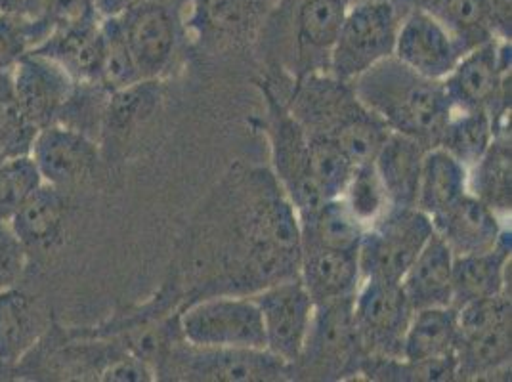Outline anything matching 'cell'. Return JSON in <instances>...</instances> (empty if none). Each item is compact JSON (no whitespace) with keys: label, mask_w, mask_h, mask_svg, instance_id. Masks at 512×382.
<instances>
[{"label":"cell","mask_w":512,"mask_h":382,"mask_svg":"<svg viewBox=\"0 0 512 382\" xmlns=\"http://www.w3.org/2000/svg\"><path fill=\"white\" fill-rule=\"evenodd\" d=\"M12 83L14 104L39 130L56 123L75 86L62 65L31 50L12 67Z\"/></svg>","instance_id":"14"},{"label":"cell","mask_w":512,"mask_h":382,"mask_svg":"<svg viewBox=\"0 0 512 382\" xmlns=\"http://www.w3.org/2000/svg\"><path fill=\"white\" fill-rule=\"evenodd\" d=\"M157 381H293V367L266 348H207L174 340L155 365Z\"/></svg>","instance_id":"2"},{"label":"cell","mask_w":512,"mask_h":382,"mask_svg":"<svg viewBox=\"0 0 512 382\" xmlns=\"http://www.w3.org/2000/svg\"><path fill=\"white\" fill-rule=\"evenodd\" d=\"M511 232L505 230L497 245L474 255L453 256V306L476 298L507 293V268L511 264Z\"/></svg>","instance_id":"20"},{"label":"cell","mask_w":512,"mask_h":382,"mask_svg":"<svg viewBox=\"0 0 512 382\" xmlns=\"http://www.w3.org/2000/svg\"><path fill=\"white\" fill-rule=\"evenodd\" d=\"M467 191L469 169L440 146L427 149L419 178L417 209L432 218L459 201Z\"/></svg>","instance_id":"25"},{"label":"cell","mask_w":512,"mask_h":382,"mask_svg":"<svg viewBox=\"0 0 512 382\" xmlns=\"http://www.w3.org/2000/svg\"><path fill=\"white\" fill-rule=\"evenodd\" d=\"M394 56L419 75L444 81L461 60V50L448 27L425 6L402 12Z\"/></svg>","instance_id":"12"},{"label":"cell","mask_w":512,"mask_h":382,"mask_svg":"<svg viewBox=\"0 0 512 382\" xmlns=\"http://www.w3.org/2000/svg\"><path fill=\"white\" fill-rule=\"evenodd\" d=\"M413 306L402 283L363 279L354 295V325L369 358H402Z\"/></svg>","instance_id":"10"},{"label":"cell","mask_w":512,"mask_h":382,"mask_svg":"<svg viewBox=\"0 0 512 382\" xmlns=\"http://www.w3.org/2000/svg\"><path fill=\"white\" fill-rule=\"evenodd\" d=\"M161 98L159 79L140 81L136 85L109 92L100 138L104 142H121L142 127L155 111Z\"/></svg>","instance_id":"27"},{"label":"cell","mask_w":512,"mask_h":382,"mask_svg":"<svg viewBox=\"0 0 512 382\" xmlns=\"http://www.w3.org/2000/svg\"><path fill=\"white\" fill-rule=\"evenodd\" d=\"M132 60L144 81L159 79L176 48V22L161 0H142L117 16Z\"/></svg>","instance_id":"13"},{"label":"cell","mask_w":512,"mask_h":382,"mask_svg":"<svg viewBox=\"0 0 512 382\" xmlns=\"http://www.w3.org/2000/svg\"><path fill=\"white\" fill-rule=\"evenodd\" d=\"M31 157L44 184L65 191L79 186L94 172L100 161V144L79 130L54 123L39 130Z\"/></svg>","instance_id":"15"},{"label":"cell","mask_w":512,"mask_h":382,"mask_svg":"<svg viewBox=\"0 0 512 382\" xmlns=\"http://www.w3.org/2000/svg\"><path fill=\"white\" fill-rule=\"evenodd\" d=\"M16 373H18V367L0 363V381H8V379H12V375H16Z\"/></svg>","instance_id":"42"},{"label":"cell","mask_w":512,"mask_h":382,"mask_svg":"<svg viewBox=\"0 0 512 382\" xmlns=\"http://www.w3.org/2000/svg\"><path fill=\"white\" fill-rule=\"evenodd\" d=\"M268 100V138L272 151V174L285 191L287 199L302 216L318 211L327 201L320 184L314 178L310 167L308 138L295 117L287 111V106L266 88Z\"/></svg>","instance_id":"9"},{"label":"cell","mask_w":512,"mask_h":382,"mask_svg":"<svg viewBox=\"0 0 512 382\" xmlns=\"http://www.w3.org/2000/svg\"><path fill=\"white\" fill-rule=\"evenodd\" d=\"M469 191L495 213H511V136H495L486 155L470 167Z\"/></svg>","instance_id":"29"},{"label":"cell","mask_w":512,"mask_h":382,"mask_svg":"<svg viewBox=\"0 0 512 382\" xmlns=\"http://www.w3.org/2000/svg\"><path fill=\"white\" fill-rule=\"evenodd\" d=\"M365 358L354 325V297L318 304L293 379L342 381L360 375Z\"/></svg>","instance_id":"4"},{"label":"cell","mask_w":512,"mask_h":382,"mask_svg":"<svg viewBox=\"0 0 512 382\" xmlns=\"http://www.w3.org/2000/svg\"><path fill=\"white\" fill-rule=\"evenodd\" d=\"M363 106L392 132L406 134L425 148H436L453 107L444 81L419 75L396 56L373 65L352 81Z\"/></svg>","instance_id":"1"},{"label":"cell","mask_w":512,"mask_h":382,"mask_svg":"<svg viewBox=\"0 0 512 382\" xmlns=\"http://www.w3.org/2000/svg\"><path fill=\"white\" fill-rule=\"evenodd\" d=\"M46 0H0V16L16 22H37L44 14Z\"/></svg>","instance_id":"39"},{"label":"cell","mask_w":512,"mask_h":382,"mask_svg":"<svg viewBox=\"0 0 512 382\" xmlns=\"http://www.w3.org/2000/svg\"><path fill=\"white\" fill-rule=\"evenodd\" d=\"M14 102V83L12 69L0 71V106H8Z\"/></svg>","instance_id":"41"},{"label":"cell","mask_w":512,"mask_h":382,"mask_svg":"<svg viewBox=\"0 0 512 382\" xmlns=\"http://www.w3.org/2000/svg\"><path fill=\"white\" fill-rule=\"evenodd\" d=\"M434 234L428 214L419 209H388L365 228L358 247L363 279L402 283V279Z\"/></svg>","instance_id":"7"},{"label":"cell","mask_w":512,"mask_h":382,"mask_svg":"<svg viewBox=\"0 0 512 382\" xmlns=\"http://www.w3.org/2000/svg\"><path fill=\"white\" fill-rule=\"evenodd\" d=\"M27 256L29 253L12 232L10 224L0 220V291L20 283L27 268Z\"/></svg>","instance_id":"37"},{"label":"cell","mask_w":512,"mask_h":382,"mask_svg":"<svg viewBox=\"0 0 512 382\" xmlns=\"http://www.w3.org/2000/svg\"><path fill=\"white\" fill-rule=\"evenodd\" d=\"M65 218V191L43 184L8 220V224L27 253H50L64 241Z\"/></svg>","instance_id":"18"},{"label":"cell","mask_w":512,"mask_h":382,"mask_svg":"<svg viewBox=\"0 0 512 382\" xmlns=\"http://www.w3.org/2000/svg\"><path fill=\"white\" fill-rule=\"evenodd\" d=\"M310 149V167L316 182L327 199L341 197L356 169L352 159L333 140L321 136H306Z\"/></svg>","instance_id":"36"},{"label":"cell","mask_w":512,"mask_h":382,"mask_svg":"<svg viewBox=\"0 0 512 382\" xmlns=\"http://www.w3.org/2000/svg\"><path fill=\"white\" fill-rule=\"evenodd\" d=\"M300 243L339 251H358L365 226L352 214L342 197H331L318 211L299 218Z\"/></svg>","instance_id":"28"},{"label":"cell","mask_w":512,"mask_h":382,"mask_svg":"<svg viewBox=\"0 0 512 382\" xmlns=\"http://www.w3.org/2000/svg\"><path fill=\"white\" fill-rule=\"evenodd\" d=\"M453 111H490L499 132L511 106V43L490 39L472 48L444 79Z\"/></svg>","instance_id":"6"},{"label":"cell","mask_w":512,"mask_h":382,"mask_svg":"<svg viewBox=\"0 0 512 382\" xmlns=\"http://www.w3.org/2000/svg\"><path fill=\"white\" fill-rule=\"evenodd\" d=\"M44 323L33 297L18 285L0 291V363L18 367L41 342Z\"/></svg>","instance_id":"23"},{"label":"cell","mask_w":512,"mask_h":382,"mask_svg":"<svg viewBox=\"0 0 512 382\" xmlns=\"http://www.w3.org/2000/svg\"><path fill=\"white\" fill-rule=\"evenodd\" d=\"M33 48L29 23L0 16V71L12 69Z\"/></svg>","instance_id":"38"},{"label":"cell","mask_w":512,"mask_h":382,"mask_svg":"<svg viewBox=\"0 0 512 382\" xmlns=\"http://www.w3.org/2000/svg\"><path fill=\"white\" fill-rule=\"evenodd\" d=\"M138 2H142V0H94V6H96L98 16L102 20H106V18L121 16L123 12H127L128 8L136 6Z\"/></svg>","instance_id":"40"},{"label":"cell","mask_w":512,"mask_h":382,"mask_svg":"<svg viewBox=\"0 0 512 382\" xmlns=\"http://www.w3.org/2000/svg\"><path fill=\"white\" fill-rule=\"evenodd\" d=\"M459 319L455 306H434L413 312L407 327L402 358L411 361L436 360L455 354Z\"/></svg>","instance_id":"26"},{"label":"cell","mask_w":512,"mask_h":382,"mask_svg":"<svg viewBox=\"0 0 512 382\" xmlns=\"http://www.w3.org/2000/svg\"><path fill=\"white\" fill-rule=\"evenodd\" d=\"M413 310L453 306V253L440 235L432 234L402 279Z\"/></svg>","instance_id":"21"},{"label":"cell","mask_w":512,"mask_h":382,"mask_svg":"<svg viewBox=\"0 0 512 382\" xmlns=\"http://www.w3.org/2000/svg\"><path fill=\"white\" fill-rule=\"evenodd\" d=\"M427 148L406 134L392 132L373 165L381 176L390 209H417V193Z\"/></svg>","instance_id":"19"},{"label":"cell","mask_w":512,"mask_h":382,"mask_svg":"<svg viewBox=\"0 0 512 382\" xmlns=\"http://www.w3.org/2000/svg\"><path fill=\"white\" fill-rule=\"evenodd\" d=\"M43 184L31 153L4 159L0 163V220L8 222Z\"/></svg>","instance_id":"34"},{"label":"cell","mask_w":512,"mask_h":382,"mask_svg":"<svg viewBox=\"0 0 512 382\" xmlns=\"http://www.w3.org/2000/svg\"><path fill=\"white\" fill-rule=\"evenodd\" d=\"M306 136L333 140L339 148L350 146L379 117L363 106L352 83L333 77L329 71H310L300 79L287 104Z\"/></svg>","instance_id":"3"},{"label":"cell","mask_w":512,"mask_h":382,"mask_svg":"<svg viewBox=\"0 0 512 382\" xmlns=\"http://www.w3.org/2000/svg\"><path fill=\"white\" fill-rule=\"evenodd\" d=\"M92 23L75 29L52 31L43 43L31 52H37L62 65L75 83L100 86L102 67V29Z\"/></svg>","instance_id":"22"},{"label":"cell","mask_w":512,"mask_h":382,"mask_svg":"<svg viewBox=\"0 0 512 382\" xmlns=\"http://www.w3.org/2000/svg\"><path fill=\"white\" fill-rule=\"evenodd\" d=\"M348 6L346 0H299L295 33L300 48L308 54H325L329 62Z\"/></svg>","instance_id":"30"},{"label":"cell","mask_w":512,"mask_h":382,"mask_svg":"<svg viewBox=\"0 0 512 382\" xmlns=\"http://www.w3.org/2000/svg\"><path fill=\"white\" fill-rule=\"evenodd\" d=\"M402 10L394 0H358L346 10L327 71L352 83L373 65L394 56Z\"/></svg>","instance_id":"5"},{"label":"cell","mask_w":512,"mask_h":382,"mask_svg":"<svg viewBox=\"0 0 512 382\" xmlns=\"http://www.w3.org/2000/svg\"><path fill=\"white\" fill-rule=\"evenodd\" d=\"M495 136L497 130L490 111H453L438 146L470 169L486 155Z\"/></svg>","instance_id":"31"},{"label":"cell","mask_w":512,"mask_h":382,"mask_svg":"<svg viewBox=\"0 0 512 382\" xmlns=\"http://www.w3.org/2000/svg\"><path fill=\"white\" fill-rule=\"evenodd\" d=\"M299 279L316 306L354 297L362 283L358 251L300 243Z\"/></svg>","instance_id":"17"},{"label":"cell","mask_w":512,"mask_h":382,"mask_svg":"<svg viewBox=\"0 0 512 382\" xmlns=\"http://www.w3.org/2000/svg\"><path fill=\"white\" fill-rule=\"evenodd\" d=\"M341 197L365 228L390 209L381 176L373 163L356 165Z\"/></svg>","instance_id":"35"},{"label":"cell","mask_w":512,"mask_h":382,"mask_svg":"<svg viewBox=\"0 0 512 382\" xmlns=\"http://www.w3.org/2000/svg\"><path fill=\"white\" fill-rule=\"evenodd\" d=\"M455 358L459 381L491 379L497 373L511 371L512 318L459 335Z\"/></svg>","instance_id":"24"},{"label":"cell","mask_w":512,"mask_h":382,"mask_svg":"<svg viewBox=\"0 0 512 382\" xmlns=\"http://www.w3.org/2000/svg\"><path fill=\"white\" fill-rule=\"evenodd\" d=\"M178 327L193 346L266 348L260 310L251 295L197 298L178 314Z\"/></svg>","instance_id":"8"},{"label":"cell","mask_w":512,"mask_h":382,"mask_svg":"<svg viewBox=\"0 0 512 382\" xmlns=\"http://www.w3.org/2000/svg\"><path fill=\"white\" fill-rule=\"evenodd\" d=\"M430 220L434 234L446 241L453 256L490 251L505 234L499 214L470 191Z\"/></svg>","instance_id":"16"},{"label":"cell","mask_w":512,"mask_h":382,"mask_svg":"<svg viewBox=\"0 0 512 382\" xmlns=\"http://www.w3.org/2000/svg\"><path fill=\"white\" fill-rule=\"evenodd\" d=\"M251 297L260 310L266 350L293 367L312 325L314 300L299 277L276 281Z\"/></svg>","instance_id":"11"},{"label":"cell","mask_w":512,"mask_h":382,"mask_svg":"<svg viewBox=\"0 0 512 382\" xmlns=\"http://www.w3.org/2000/svg\"><path fill=\"white\" fill-rule=\"evenodd\" d=\"M102 29V67L100 86L107 92H115L144 81L132 60L127 41L123 37L117 18H106L100 23Z\"/></svg>","instance_id":"33"},{"label":"cell","mask_w":512,"mask_h":382,"mask_svg":"<svg viewBox=\"0 0 512 382\" xmlns=\"http://www.w3.org/2000/svg\"><path fill=\"white\" fill-rule=\"evenodd\" d=\"M367 381L446 382L459 381L455 354L436 360L411 361L404 358H369L360 365Z\"/></svg>","instance_id":"32"}]
</instances>
